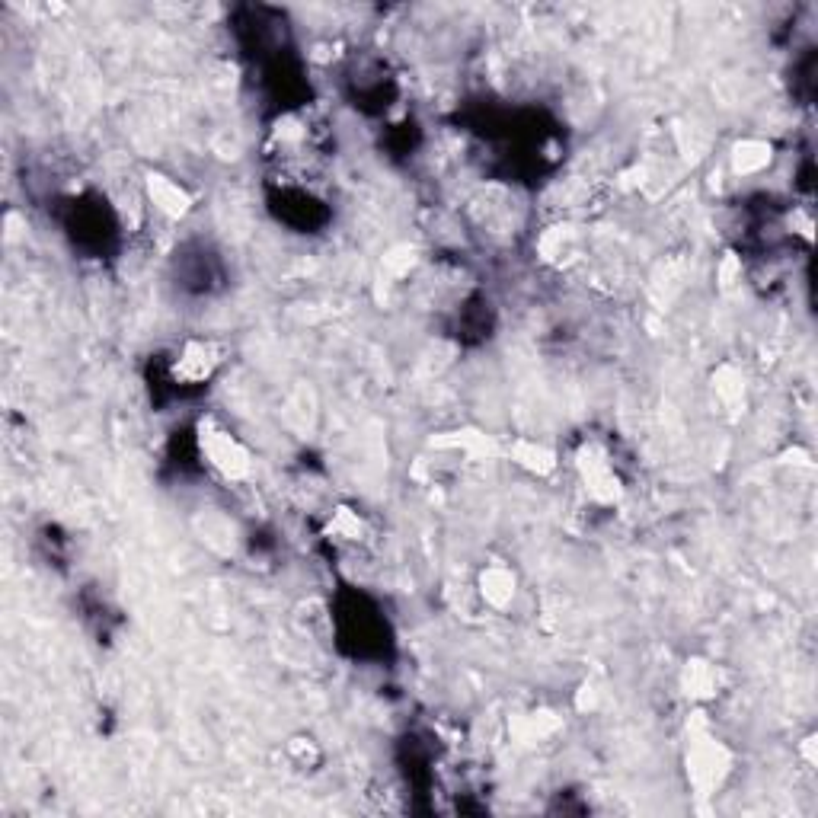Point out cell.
<instances>
[{
  "mask_svg": "<svg viewBox=\"0 0 818 818\" xmlns=\"http://www.w3.org/2000/svg\"><path fill=\"white\" fill-rule=\"evenodd\" d=\"M729 751L723 748V742H716L713 735L707 732H694L691 735V751H687V777H691L694 790L700 796H710L723 787V780L729 774Z\"/></svg>",
  "mask_w": 818,
  "mask_h": 818,
  "instance_id": "1",
  "label": "cell"
},
{
  "mask_svg": "<svg viewBox=\"0 0 818 818\" xmlns=\"http://www.w3.org/2000/svg\"><path fill=\"white\" fill-rule=\"evenodd\" d=\"M518 464H525L534 473H550L553 470V454L544 445H515Z\"/></svg>",
  "mask_w": 818,
  "mask_h": 818,
  "instance_id": "10",
  "label": "cell"
},
{
  "mask_svg": "<svg viewBox=\"0 0 818 818\" xmlns=\"http://www.w3.org/2000/svg\"><path fill=\"white\" fill-rule=\"evenodd\" d=\"M218 346L215 342H208V339H189L183 352L176 355V365H173V378L176 381H183V384H202L211 371H215V365L221 362L218 358Z\"/></svg>",
  "mask_w": 818,
  "mask_h": 818,
  "instance_id": "4",
  "label": "cell"
},
{
  "mask_svg": "<svg viewBox=\"0 0 818 818\" xmlns=\"http://www.w3.org/2000/svg\"><path fill=\"white\" fill-rule=\"evenodd\" d=\"M560 726H563V719L556 716V713H550V710L525 713V716H518L515 723H512V739L518 745H541Z\"/></svg>",
  "mask_w": 818,
  "mask_h": 818,
  "instance_id": "5",
  "label": "cell"
},
{
  "mask_svg": "<svg viewBox=\"0 0 818 818\" xmlns=\"http://www.w3.org/2000/svg\"><path fill=\"white\" fill-rule=\"evenodd\" d=\"M681 681H684V691L691 694L694 700H710V697L719 694V684H723V675H719V668H716V665L694 659V662H687Z\"/></svg>",
  "mask_w": 818,
  "mask_h": 818,
  "instance_id": "7",
  "label": "cell"
},
{
  "mask_svg": "<svg viewBox=\"0 0 818 818\" xmlns=\"http://www.w3.org/2000/svg\"><path fill=\"white\" fill-rule=\"evenodd\" d=\"M330 528L342 537V541H362V531H365L362 518H358L355 512H336Z\"/></svg>",
  "mask_w": 818,
  "mask_h": 818,
  "instance_id": "11",
  "label": "cell"
},
{
  "mask_svg": "<svg viewBox=\"0 0 818 818\" xmlns=\"http://www.w3.org/2000/svg\"><path fill=\"white\" fill-rule=\"evenodd\" d=\"M579 473H582V480H585V489H588V496H592L595 502H617L620 499V480H617V470L614 464L608 461V454H604L601 448H588L582 451L579 457Z\"/></svg>",
  "mask_w": 818,
  "mask_h": 818,
  "instance_id": "3",
  "label": "cell"
},
{
  "mask_svg": "<svg viewBox=\"0 0 818 818\" xmlns=\"http://www.w3.org/2000/svg\"><path fill=\"white\" fill-rule=\"evenodd\" d=\"M202 457H208V464L215 467L221 477L240 480L250 473V451L234 432L221 429V425H205L202 429Z\"/></svg>",
  "mask_w": 818,
  "mask_h": 818,
  "instance_id": "2",
  "label": "cell"
},
{
  "mask_svg": "<svg viewBox=\"0 0 818 818\" xmlns=\"http://www.w3.org/2000/svg\"><path fill=\"white\" fill-rule=\"evenodd\" d=\"M147 192H151V202L170 218H179L189 208V192L179 183H173V179H167V176L147 179Z\"/></svg>",
  "mask_w": 818,
  "mask_h": 818,
  "instance_id": "8",
  "label": "cell"
},
{
  "mask_svg": "<svg viewBox=\"0 0 818 818\" xmlns=\"http://www.w3.org/2000/svg\"><path fill=\"white\" fill-rule=\"evenodd\" d=\"M480 592L489 608H509L515 598V572L509 566H489L480 579Z\"/></svg>",
  "mask_w": 818,
  "mask_h": 818,
  "instance_id": "6",
  "label": "cell"
},
{
  "mask_svg": "<svg viewBox=\"0 0 818 818\" xmlns=\"http://www.w3.org/2000/svg\"><path fill=\"white\" fill-rule=\"evenodd\" d=\"M767 160H771V144L745 141V144H739V154H735V167H739L742 173H755V170L764 167Z\"/></svg>",
  "mask_w": 818,
  "mask_h": 818,
  "instance_id": "9",
  "label": "cell"
}]
</instances>
